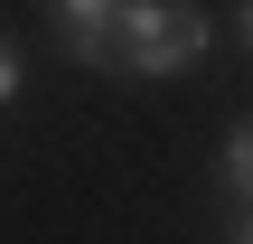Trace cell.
<instances>
[{
    "instance_id": "cell-1",
    "label": "cell",
    "mask_w": 253,
    "mask_h": 244,
    "mask_svg": "<svg viewBox=\"0 0 253 244\" xmlns=\"http://www.w3.org/2000/svg\"><path fill=\"white\" fill-rule=\"evenodd\" d=\"M113 38H122V66L131 75H188L207 56V9L197 0H122L113 9Z\"/></svg>"
},
{
    "instance_id": "cell-2",
    "label": "cell",
    "mask_w": 253,
    "mask_h": 244,
    "mask_svg": "<svg viewBox=\"0 0 253 244\" xmlns=\"http://www.w3.org/2000/svg\"><path fill=\"white\" fill-rule=\"evenodd\" d=\"M47 9H56L66 47H75L84 66H122V38H113V9H122V0H47Z\"/></svg>"
},
{
    "instance_id": "cell-3",
    "label": "cell",
    "mask_w": 253,
    "mask_h": 244,
    "mask_svg": "<svg viewBox=\"0 0 253 244\" xmlns=\"http://www.w3.org/2000/svg\"><path fill=\"white\" fill-rule=\"evenodd\" d=\"M225 188H235V197H253V122L225 141Z\"/></svg>"
},
{
    "instance_id": "cell-4",
    "label": "cell",
    "mask_w": 253,
    "mask_h": 244,
    "mask_svg": "<svg viewBox=\"0 0 253 244\" xmlns=\"http://www.w3.org/2000/svg\"><path fill=\"white\" fill-rule=\"evenodd\" d=\"M0 103H19V47L0 38Z\"/></svg>"
},
{
    "instance_id": "cell-5",
    "label": "cell",
    "mask_w": 253,
    "mask_h": 244,
    "mask_svg": "<svg viewBox=\"0 0 253 244\" xmlns=\"http://www.w3.org/2000/svg\"><path fill=\"white\" fill-rule=\"evenodd\" d=\"M235 38H244V47H253V0H244V19H235Z\"/></svg>"
},
{
    "instance_id": "cell-6",
    "label": "cell",
    "mask_w": 253,
    "mask_h": 244,
    "mask_svg": "<svg viewBox=\"0 0 253 244\" xmlns=\"http://www.w3.org/2000/svg\"><path fill=\"white\" fill-rule=\"evenodd\" d=\"M235 244H253V216H244V226H235Z\"/></svg>"
}]
</instances>
